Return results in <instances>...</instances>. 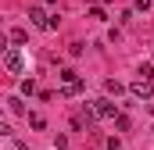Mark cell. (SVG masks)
I'll return each instance as SVG.
<instances>
[{
    "label": "cell",
    "instance_id": "obj_1",
    "mask_svg": "<svg viewBox=\"0 0 154 150\" xmlns=\"http://www.w3.org/2000/svg\"><path fill=\"white\" fill-rule=\"evenodd\" d=\"M129 89H133V97H140V100H151V97H154V79H136Z\"/></svg>",
    "mask_w": 154,
    "mask_h": 150
},
{
    "label": "cell",
    "instance_id": "obj_9",
    "mask_svg": "<svg viewBox=\"0 0 154 150\" xmlns=\"http://www.w3.org/2000/svg\"><path fill=\"white\" fill-rule=\"evenodd\" d=\"M22 93H25V97H29V93H36V82H32V79H25V82H22Z\"/></svg>",
    "mask_w": 154,
    "mask_h": 150
},
{
    "label": "cell",
    "instance_id": "obj_10",
    "mask_svg": "<svg viewBox=\"0 0 154 150\" xmlns=\"http://www.w3.org/2000/svg\"><path fill=\"white\" fill-rule=\"evenodd\" d=\"M140 75L143 79H154V64H140Z\"/></svg>",
    "mask_w": 154,
    "mask_h": 150
},
{
    "label": "cell",
    "instance_id": "obj_3",
    "mask_svg": "<svg viewBox=\"0 0 154 150\" xmlns=\"http://www.w3.org/2000/svg\"><path fill=\"white\" fill-rule=\"evenodd\" d=\"M93 114L108 122V118H118V107L111 104V100H108V97H104V100H97V104H93Z\"/></svg>",
    "mask_w": 154,
    "mask_h": 150
},
{
    "label": "cell",
    "instance_id": "obj_11",
    "mask_svg": "<svg viewBox=\"0 0 154 150\" xmlns=\"http://www.w3.org/2000/svg\"><path fill=\"white\" fill-rule=\"evenodd\" d=\"M133 7H136V11H151V0H136Z\"/></svg>",
    "mask_w": 154,
    "mask_h": 150
},
{
    "label": "cell",
    "instance_id": "obj_4",
    "mask_svg": "<svg viewBox=\"0 0 154 150\" xmlns=\"http://www.w3.org/2000/svg\"><path fill=\"white\" fill-rule=\"evenodd\" d=\"M29 22H32L36 29H47V22H50V18L43 14V7H29Z\"/></svg>",
    "mask_w": 154,
    "mask_h": 150
},
{
    "label": "cell",
    "instance_id": "obj_8",
    "mask_svg": "<svg viewBox=\"0 0 154 150\" xmlns=\"http://www.w3.org/2000/svg\"><path fill=\"white\" fill-rule=\"evenodd\" d=\"M29 125H32V129H43L47 122H43V114H29Z\"/></svg>",
    "mask_w": 154,
    "mask_h": 150
},
{
    "label": "cell",
    "instance_id": "obj_5",
    "mask_svg": "<svg viewBox=\"0 0 154 150\" xmlns=\"http://www.w3.org/2000/svg\"><path fill=\"white\" fill-rule=\"evenodd\" d=\"M104 93H108V97H122L125 89H122V82H115V79H108V82H104Z\"/></svg>",
    "mask_w": 154,
    "mask_h": 150
},
{
    "label": "cell",
    "instance_id": "obj_2",
    "mask_svg": "<svg viewBox=\"0 0 154 150\" xmlns=\"http://www.w3.org/2000/svg\"><path fill=\"white\" fill-rule=\"evenodd\" d=\"M4 68H7V72H22V68H25V57H22V50H7V54H4Z\"/></svg>",
    "mask_w": 154,
    "mask_h": 150
},
{
    "label": "cell",
    "instance_id": "obj_7",
    "mask_svg": "<svg viewBox=\"0 0 154 150\" xmlns=\"http://www.w3.org/2000/svg\"><path fill=\"white\" fill-rule=\"evenodd\" d=\"M61 82H65V86H68V82H79V75L72 72V68H65V72H61Z\"/></svg>",
    "mask_w": 154,
    "mask_h": 150
},
{
    "label": "cell",
    "instance_id": "obj_6",
    "mask_svg": "<svg viewBox=\"0 0 154 150\" xmlns=\"http://www.w3.org/2000/svg\"><path fill=\"white\" fill-rule=\"evenodd\" d=\"M25 39H29L25 29H11V43H25Z\"/></svg>",
    "mask_w": 154,
    "mask_h": 150
}]
</instances>
